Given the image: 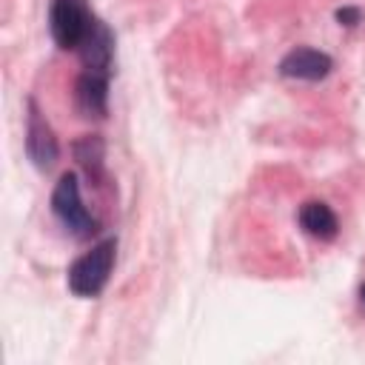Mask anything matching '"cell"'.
Segmentation results:
<instances>
[{
  "instance_id": "5b68a950",
  "label": "cell",
  "mask_w": 365,
  "mask_h": 365,
  "mask_svg": "<svg viewBox=\"0 0 365 365\" xmlns=\"http://www.w3.org/2000/svg\"><path fill=\"white\" fill-rule=\"evenodd\" d=\"M80 60H83V68L86 71H94V74H111V57H114V34L111 29L100 20V17H91L88 23V31L83 34L80 46Z\"/></svg>"
},
{
  "instance_id": "3957f363",
  "label": "cell",
  "mask_w": 365,
  "mask_h": 365,
  "mask_svg": "<svg viewBox=\"0 0 365 365\" xmlns=\"http://www.w3.org/2000/svg\"><path fill=\"white\" fill-rule=\"evenodd\" d=\"M91 11L86 9V0H54L51 3V37L60 48H77L83 34L88 31Z\"/></svg>"
},
{
  "instance_id": "52a82bcc",
  "label": "cell",
  "mask_w": 365,
  "mask_h": 365,
  "mask_svg": "<svg viewBox=\"0 0 365 365\" xmlns=\"http://www.w3.org/2000/svg\"><path fill=\"white\" fill-rule=\"evenodd\" d=\"M74 100L86 117H106L108 114V77L83 71L74 86Z\"/></svg>"
},
{
  "instance_id": "9c48e42d",
  "label": "cell",
  "mask_w": 365,
  "mask_h": 365,
  "mask_svg": "<svg viewBox=\"0 0 365 365\" xmlns=\"http://www.w3.org/2000/svg\"><path fill=\"white\" fill-rule=\"evenodd\" d=\"M74 157L83 165V171L88 174L91 182L103 180V157H106V145L97 134H86L83 140L74 143Z\"/></svg>"
},
{
  "instance_id": "7a4b0ae2",
  "label": "cell",
  "mask_w": 365,
  "mask_h": 365,
  "mask_svg": "<svg viewBox=\"0 0 365 365\" xmlns=\"http://www.w3.org/2000/svg\"><path fill=\"white\" fill-rule=\"evenodd\" d=\"M114 251H117V242L108 237L103 242H97L88 254L77 257L68 268V288L71 294L77 297H97L108 277H111V268H114Z\"/></svg>"
},
{
  "instance_id": "277c9868",
  "label": "cell",
  "mask_w": 365,
  "mask_h": 365,
  "mask_svg": "<svg viewBox=\"0 0 365 365\" xmlns=\"http://www.w3.org/2000/svg\"><path fill=\"white\" fill-rule=\"evenodd\" d=\"M26 154L29 160L40 168V171H48L57 157H60V145H57V137L51 131V125L46 123V117L40 114L37 103L29 100V123H26Z\"/></svg>"
},
{
  "instance_id": "ba28073f",
  "label": "cell",
  "mask_w": 365,
  "mask_h": 365,
  "mask_svg": "<svg viewBox=\"0 0 365 365\" xmlns=\"http://www.w3.org/2000/svg\"><path fill=\"white\" fill-rule=\"evenodd\" d=\"M299 225L305 228V234L319 237V240H334L336 237V228H339L336 214L322 200L302 202V208H299Z\"/></svg>"
},
{
  "instance_id": "30bf717a",
  "label": "cell",
  "mask_w": 365,
  "mask_h": 365,
  "mask_svg": "<svg viewBox=\"0 0 365 365\" xmlns=\"http://www.w3.org/2000/svg\"><path fill=\"white\" fill-rule=\"evenodd\" d=\"M334 17H336L339 26H348V29H351V26H356V23L362 20V9H359V6H342V9H336Z\"/></svg>"
},
{
  "instance_id": "8992f818",
  "label": "cell",
  "mask_w": 365,
  "mask_h": 365,
  "mask_svg": "<svg viewBox=\"0 0 365 365\" xmlns=\"http://www.w3.org/2000/svg\"><path fill=\"white\" fill-rule=\"evenodd\" d=\"M334 68V60L331 54L319 51V48H308V46H299V48H291L282 60H279V74L282 77H291V80H325Z\"/></svg>"
},
{
  "instance_id": "8fae6325",
  "label": "cell",
  "mask_w": 365,
  "mask_h": 365,
  "mask_svg": "<svg viewBox=\"0 0 365 365\" xmlns=\"http://www.w3.org/2000/svg\"><path fill=\"white\" fill-rule=\"evenodd\" d=\"M359 297H362V302H365V282H362V288H359Z\"/></svg>"
},
{
  "instance_id": "6da1fadb",
  "label": "cell",
  "mask_w": 365,
  "mask_h": 365,
  "mask_svg": "<svg viewBox=\"0 0 365 365\" xmlns=\"http://www.w3.org/2000/svg\"><path fill=\"white\" fill-rule=\"evenodd\" d=\"M51 211L63 222V228L68 234H74L77 240H88L100 231V222L86 211V205L80 200V182H77L74 171H66L57 180V185L51 191Z\"/></svg>"
}]
</instances>
